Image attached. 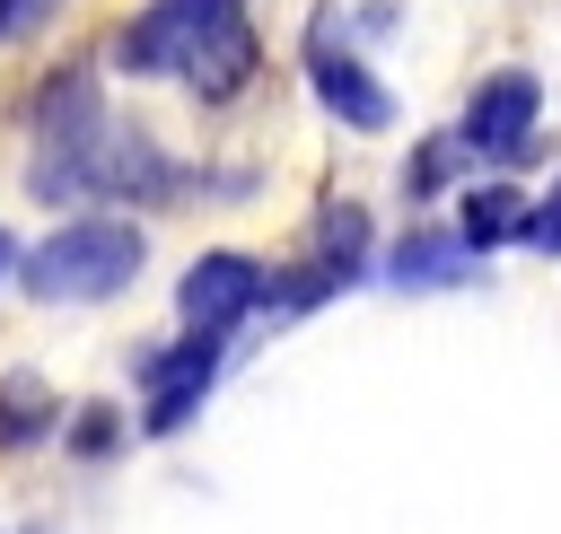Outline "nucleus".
Instances as JSON below:
<instances>
[{
  "label": "nucleus",
  "instance_id": "obj_17",
  "mask_svg": "<svg viewBox=\"0 0 561 534\" xmlns=\"http://www.w3.org/2000/svg\"><path fill=\"white\" fill-rule=\"evenodd\" d=\"M61 0H0V44H26L35 26H53Z\"/></svg>",
  "mask_w": 561,
  "mask_h": 534
},
{
  "label": "nucleus",
  "instance_id": "obj_6",
  "mask_svg": "<svg viewBox=\"0 0 561 534\" xmlns=\"http://www.w3.org/2000/svg\"><path fill=\"white\" fill-rule=\"evenodd\" d=\"M175 193H184V166H175L149 131H114V123H105V140L88 149L79 201H175Z\"/></svg>",
  "mask_w": 561,
  "mask_h": 534
},
{
  "label": "nucleus",
  "instance_id": "obj_8",
  "mask_svg": "<svg viewBox=\"0 0 561 534\" xmlns=\"http://www.w3.org/2000/svg\"><path fill=\"white\" fill-rule=\"evenodd\" d=\"M210 9H219V0H158V9H140V18L114 35V61H123L131 79H175V61L193 53V35H202Z\"/></svg>",
  "mask_w": 561,
  "mask_h": 534
},
{
  "label": "nucleus",
  "instance_id": "obj_3",
  "mask_svg": "<svg viewBox=\"0 0 561 534\" xmlns=\"http://www.w3.org/2000/svg\"><path fill=\"white\" fill-rule=\"evenodd\" d=\"M219 368H228V333H184L175 350H149L140 359V429L175 438L202 411V394L219 385Z\"/></svg>",
  "mask_w": 561,
  "mask_h": 534
},
{
  "label": "nucleus",
  "instance_id": "obj_4",
  "mask_svg": "<svg viewBox=\"0 0 561 534\" xmlns=\"http://www.w3.org/2000/svg\"><path fill=\"white\" fill-rule=\"evenodd\" d=\"M535 114H543V79L535 70H491L482 88H473V105H465V123H456V140L473 149V158H535Z\"/></svg>",
  "mask_w": 561,
  "mask_h": 534
},
{
  "label": "nucleus",
  "instance_id": "obj_18",
  "mask_svg": "<svg viewBox=\"0 0 561 534\" xmlns=\"http://www.w3.org/2000/svg\"><path fill=\"white\" fill-rule=\"evenodd\" d=\"M9 263H18V245H9V228H0V280H9Z\"/></svg>",
  "mask_w": 561,
  "mask_h": 534
},
{
  "label": "nucleus",
  "instance_id": "obj_16",
  "mask_svg": "<svg viewBox=\"0 0 561 534\" xmlns=\"http://www.w3.org/2000/svg\"><path fill=\"white\" fill-rule=\"evenodd\" d=\"M535 254H561V184L543 193V201H526V228H517Z\"/></svg>",
  "mask_w": 561,
  "mask_h": 534
},
{
  "label": "nucleus",
  "instance_id": "obj_15",
  "mask_svg": "<svg viewBox=\"0 0 561 534\" xmlns=\"http://www.w3.org/2000/svg\"><path fill=\"white\" fill-rule=\"evenodd\" d=\"M70 446H79V455H114V446H123V420H114L105 403H88V411L70 420Z\"/></svg>",
  "mask_w": 561,
  "mask_h": 534
},
{
  "label": "nucleus",
  "instance_id": "obj_7",
  "mask_svg": "<svg viewBox=\"0 0 561 534\" xmlns=\"http://www.w3.org/2000/svg\"><path fill=\"white\" fill-rule=\"evenodd\" d=\"M263 306V263L254 254H202L184 280H175V315L193 324V333H237L245 315Z\"/></svg>",
  "mask_w": 561,
  "mask_h": 534
},
{
  "label": "nucleus",
  "instance_id": "obj_9",
  "mask_svg": "<svg viewBox=\"0 0 561 534\" xmlns=\"http://www.w3.org/2000/svg\"><path fill=\"white\" fill-rule=\"evenodd\" d=\"M307 79H316V105H324V114H342L351 131H386V123H394V96L368 79V61H351V53L316 44V53H307Z\"/></svg>",
  "mask_w": 561,
  "mask_h": 534
},
{
  "label": "nucleus",
  "instance_id": "obj_19",
  "mask_svg": "<svg viewBox=\"0 0 561 534\" xmlns=\"http://www.w3.org/2000/svg\"><path fill=\"white\" fill-rule=\"evenodd\" d=\"M26 534H44V525H26Z\"/></svg>",
  "mask_w": 561,
  "mask_h": 534
},
{
  "label": "nucleus",
  "instance_id": "obj_2",
  "mask_svg": "<svg viewBox=\"0 0 561 534\" xmlns=\"http://www.w3.org/2000/svg\"><path fill=\"white\" fill-rule=\"evenodd\" d=\"M26 140H35V158H26V193H35V201H79V184H88V149L105 140V88H96L88 61L53 70V79L35 88V105H26Z\"/></svg>",
  "mask_w": 561,
  "mask_h": 534
},
{
  "label": "nucleus",
  "instance_id": "obj_5",
  "mask_svg": "<svg viewBox=\"0 0 561 534\" xmlns=\"http://www.w3.org/2000/svg\"><path fill=\"white\" fill-rule=\"evenodd\" d=\"M254 70H263V35H254V18H245L237 0H219V9L202 18L193 53L175 61V79H184L202 105H228V96H245V88H254Z\"/></svg>",
  "mask_w": 561,
  "mask_h": 534
},
{
  "label": "nucleus",
  "instance_id": "obj_1",
  "mask_svg": "<svg viewBox=\"0 0 561 534\" xmlns=\"http://www.w3.org/2000/svg\"><path fill=\"white\" fill-rule=\"evenodd\" d=\"M140 263H149V236L131 228V219H61L35 254H18L9 271H18V289L26 298H44V306H96V298H123L131 280H140Z\"/></svg>",
  "mask_w": 561,
  "mask_h": 534
},
{
  "label": "nucleus",
  "instance_id": "obj_12",
  "mask_svg": "<svg viewBox=\"0 0 561 534\" xmlns=\"http://www.w3.org/2000/svg\"><path fill=\"white\" fill-rule=\"evenodd\" d=\"M517 228H526V193H517V184H473V193H465V210H456V236H465L473 254L508 245Z\"/></svg>",
  "mask_w": 561,
  "mask_h": 534
},
{
  "label": "nucleus",
  "instance_id": "obj_11",
  "mask_svg": "<svg viewBox=\"0 0 561 534\" xmlns=\"http://www.w3.org/2000/svg\"><path fill=\"white\" fill-rule=\"evenodd\" d=\"M316 263L333 271V289H351L368 271V210L359 201H324L316 210Z\"/></svg>",
  "mask_w": 561,
  "mask_h": 534
},
{
  "label": "nucleus",
  "instance_id": "obj_14",
  "mask_svg": "<svg viewBox=\"0 0 561 534\" xmlns=\"http://www.w3.org/2000/svg\"><path fill=\"white\" fill-rule=\"evenodd\" d=\"M465 158H473V149H465L456 131H447V140H421V158L403 166V193H412V201H430V193H438V184H447V175H456Z\"/></svg>",
  "mask_w": 561,
  "mask_h": 534
},
{
  "label": "nucleus",
  "instance_id": "obj_13",
  "mask_svg": "<svg viewBox=\"0 0 561 534\" xmlns=\"http://www.w3.org/2000/svg\"><path fill=\"white\" fill-rule=\"evenodd\" d=\"M61 429V403L44 394V376H0V446H35V438H53Z\"/></svg>",
  "mask_w": 561,
  "mask_h": 534
},
{
  "label": "nucleus",
  "instance_id": "obj_10",
  "mask_svg": "<svg viewBox=\"0 0 561 534\" xmlns=\"http://www.w3.org/2000/svg\"><path fill=\"white\" fill-rule=\"evenodd\" d=\"M386 280L394 289H465L473 280V245L456 236V228H403V245L386 254Z\"/></svg>",
  "mask_w": 561,
  "mask_h": 534
}]
</instances>
